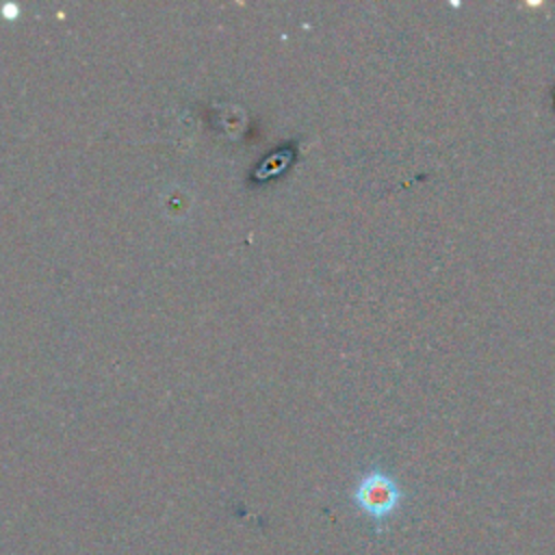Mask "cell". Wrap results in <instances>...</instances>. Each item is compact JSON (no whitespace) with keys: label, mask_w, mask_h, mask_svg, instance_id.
I'll use <instances>...</instances> for the list:
<instances>
[{"label":"cell","mask_w":555,"mask_h":555,"mask_svg":"<svg viewBox=\"0 0 555 555\" xmlns=\"http://www.w3.org/2000/svg\"><path fill=\"white\" fill-rule=\"evenodd\" d=\"M399 496H401V494H399V488L395 486V481H392L388 475L379 473V470L369 473V475L358 483V488H356V501H358V505H360L366 514H371V516H375V518L390 514V512L397 507Z\"/></svg>","instance_id":"cell-1"}]
</instances>
